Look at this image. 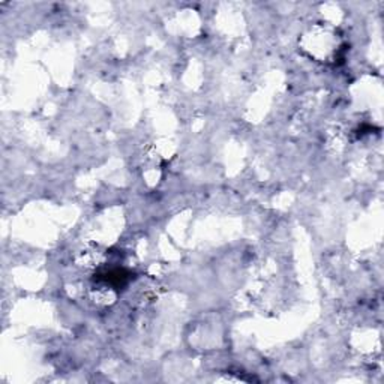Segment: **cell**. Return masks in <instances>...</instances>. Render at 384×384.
Here are the masks:
<instances>
[{"label":"cell","mask_w":384,"mask_h":384,"mask_svg":"<svg viewBox=\"0 0 384 384\" xmlns=\"http://www.w3.org/2000/svg\"><path fill=\"white\" fill-rule=\"evenodd\" d=\"M105 260L104 251H101L98 246H87L79 254V265L86 269H95L100 267Z\"/></svg>","instance_id":"3"},{"label":"cell","mask_w":384,"mask_h":384,"mask_svg":"<svg viewBox=\"0 0 384 384\" xmlns=\"http://www.w3.org/2000/svg\"><path fill=\"white\" fill-rule=\"evenodd\" d=\"M91 298L100 306H108L116 302L117 298V284L112 279H96L91 287Z\"/></svg>","instance_id":"2"},{"label":"cell","mask_w":384,"mask_h":384,"mask_svg":"<svg viewBox=\"0 0 384 384\" xmlns=\"http://www.w3.org/2000/svg\"><path fill=\"white\" fill-rule=\"evenodd\" d=\"M302 47L310 58L318 62H332L341 50V41L333 29L315 26L303 35Z\"/></svg>","instance_id":"1"}]
</instances>
